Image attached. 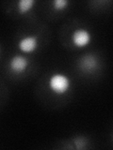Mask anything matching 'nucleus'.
I'll list each match as a JSON object with an SVG mask.
<instances>
[{
	"label": "nucleus",
	"mask_w": 113,
	"mask_h": 150,
	"mask_svg": "<svg viewBox=\"0 0 113 150\" xmlns=\"http://www.w3.org/2000/svg\"><path fill=\"white\" fill-rule=\"evenodd\" d=\"M39 47V37L37 35H27L18 41V48L26 54H31Z\"/></svg>",
	"instance_id": "7ed1b4c3"
},
{
	"label": "nucleus",
	"mask_w": 113,
	"mask_h": 150,
	"mask_svg": "<svg viewBox=\"0 0 113 150\" xmlns=\"http://www.w3.org/2000/svg\"><path fill=\"white\" fill-rule=\"evenodd\" d=\"M28 65V59L22 54H15L9 59V68L11 69V71L16 74L24 73L27 69Z\"/></svg>",
	"instance_id": "20e7f679"
},
{
	"label": "nucleus",
	"mask_w": 113,
	"mask_h": 150,
	"mask_svg": "<svg viewBox=\"0 0 113 150\" xmlns=\"http://www.w3.org/2000/svg\"><path fill=\"white\" fill-rule=\"evenodd\" d=\"M98 66V59L94 54H85L79 60V67L86 72L95 70Z\"/></svg>",
	"instance_id": "39448f33"
},
{
	"label": "nucleus",
	"mask_w": 113,
	"mask_h": 150,
	"mask_svg": "<svg viewBox=\"0 0 113 150\" xmlns=\"http://www.w3.org/2000/svg\"><path fill=\"white\" fill-rule=\"evenodd\" d=\"M35 5L34 0H20L17 3V9L19 13L21 14H25L27 13L28 11H30L33 8Z\"/></svg>",
	"instance_id": "423d86ee"
},
{
	"label": "nucleus",
	"mask_w": 113,
	"mask_h": 150,
	"mask_svg": "<svg viewBox=\"0 0 113 150\" xmlns=\"http://www.w3.org/2000/svg\"><path fill=\"white\" fill-rule=\"evenodd\" d=\"M92 37L91 32L86 28H77L75 29L71 36V41L77 48H84L92 42Z\"/></svg>",
	"instance_id": "f03ea898"
},
{
	"label": "nucleus",
	"mask_w": 113,
	"mask_h": 150,
	"mask_svg": "<svg viewBox=\"0 0 113 150\" xmlns=\"http://www.w3.org/2000/svg\"><path fill=\"white\" fill-rule=\"evenodd\" d=\"M70 2L67 0H55L53 2V8L56 11H63L66 8L69 6Z\"/></svg>",
	"instance_id": "0eeeda50"
},
{
	"label": "nucleus",
	"mask_w": 113,
	"mask_h": 150,
	"mask_svg": "<svg viewBox=\"0 0 113 150\" xmlns=\"http://www.w3.org/2000/svg\"><path fill=\"white\" fill-rule=\"evenodd\" d=\"M72 86V81L64 73L56 72L52 74L48 80V87L52 93L56 95H64Z\"/></svg>",
	"instance_id": "f257e3e1"
}]
</instances>
